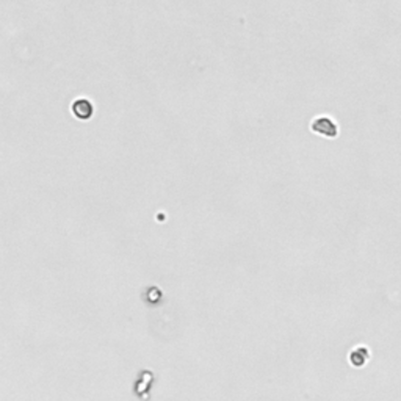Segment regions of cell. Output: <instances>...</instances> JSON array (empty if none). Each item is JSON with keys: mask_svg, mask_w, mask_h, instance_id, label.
<instances>
[{"mask_svg": "<svg viewBox=\"0 0 401 401\" xmlns=\"http://www.w3.org/2000/svg\"><path fill=\"white\" fill-rule=\"evenodd\" d=\"M370 358V352L367 348H356V350H352L351 351V354H350V360L351 364L354 365V367H364L365 364H367Z\"/></svg>", "mask_w": 401, "mask_h": 401, "instance_id": "obj_3", "label": "cell"}, {"mask_svg": "<svg viewBox=\"0 0 401 401\" xmlns=\"http://www.w3.org/2000/svg\"><path fill=\"white\" fill-rule=\"evenodd\" d=\"M72 113H74L76 118H78V120H82V121L90 120V118L92 116V113H94V107H92L91 100H88V99H77V100H74V104H72Z\"/></svg>", "mask_w": 401, "mask_h": 401, "instance_id": "obj_2", "label": "cell"}, {"mask_svg": "<svg viewBox=\"0 0 401 401\" xmlns=\"http://www.w3.org/2000/svg\"><path fill=\"white\" fill-rule=\"evenodd\" d=\"M312 130L320 135L329 136V138H334L337 135L336 124L331 120H326V118H318V120H315L312 122Z\"/></svg>", "mask_w": 401, "mask_h": 401, "instance_id": "obj_1", "label": "cell"}]
</instances>
